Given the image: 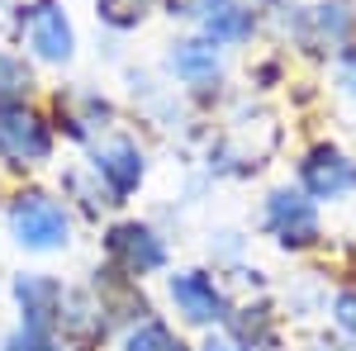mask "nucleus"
<instances>
[{
	"mask_svg": "<svg viewBox=\"0 0 356 351\" xmlns=\"http://www.w3.org/2000/svg\"><path fill=\"white\" fill-rule=\"evenodd\" d=\"M10 10H15V0H0V15H10Z\"/></svg>",
	"mask_w": 356,
	"mask_h": 351,
	"instance_id": "25",
	"label": "nucleus"
},
{
	"mask_svg": "<svg viewBox=\"0 0 356 351\" xmlns=\"http://www.w3.org/2000/svg\"><path fill=\"white\" fill-rule=\"evenodd\" d=\"M261 28V15L257 5H243V0H223L209 19H200V38H209L214 48H243L252 43V33Z\"/></svg>",
	"mask_w": 356,
	"mask_h": 351,
	"instance_id": "13",
	"label": "nucleus"
},
{
	"mask_svg": "<svg viewBox=\"0 0 356 351\" xmlns=\"http://www.w3.org/2000/svg\"><path fill=\"white\" fill-rule=\"evenodd\" d=\"M53 109H57V129L67 138H76V142H100V133L114 124V105L100 90H86V85L62 90L53 100Z\"/></svg>",
	"mask_w": 356,
	"mask_h": 351,
	"instance_id": "11",
	"label": "nucleus"
},
{
	"mask_svg": "<svg viewBox=\"0 0 356 351\" xmlns=\"http://www.w3.org/2000/svg\"><path fill=\"white\" fill-rule=\"evenodd\" d=\"M166 72L176 76L181 85H191V90H204V85H214L223 76V48H214L209 38H181V43H171V53H166Z\"/></svg>",
	"mask_w": 356,
	"mask_h": 351,
	"instance_id": "12",
	"label": "nucleus"
},
{
	"mask_svg": "<svg viewBox=\"0 0 356 351\" xmlns=\"http://www.w3.org/2000/svg\"><path fill=\"white\" fill-rule=\"evenodd\" d=\"M290 33L309 53H347L356 43V0H318L309 10H295Z\"/></svg>",
	"mask_w": 356,
	"mask_h": 351,
	"instance_id": "5",
	"label": "nucleus"
},
{
	"mask_svg": "<svg viewBox=\"0 0 356 351\" xmlns=\"http://www.w3.org/2000/svg\"><path fill=\"white\" fill-rule=\"evenodd\" d=\"M300 190L314 204H337L356 195V157H347L342 147L318 142L300 157Z\"/></svg>",
	"mask_w": 356,
	"mask_h": 351,
	"instance_id": "8",
	"label": "nucleus"
},
{
	"mask_svg": "<svg viewBox=\"0 0 356 351\" xmlns=\"http://www.w3.org/2000/svg\"><path fill=\"white\" fill-rule=\"evenodd\" d=\"M86 181H90V166H72V171L62 176V190H67L90 218H100V209H110L114 199H110V190L100 186V176H95V186H86Z\"/></svg>",
	"mask_w": 356,
	"mask_h": 351,
	"instance_id": "17",
	"label": "nucleus"
},
{
	"mask_svg": "<svg viewBox=\"0 0 356 351\" xmlns=\"http://www.w3.org/2000/svg\"><path fill=\"white\" fill-rule=\"evenodd\" d=\"M337 81H342V90L356 100V43L347 53H337Z\"/></svg>",
	"mask_w": 356,
	"mask_h": 351,
	"instance_id": "22",
	"label": "nucleus"
},
{
	"mask_svg": "<svg viewBox=\"0 0 356 351\" xmlns=\"http://www.w3.org/2000/svg\"><path fill=\"white\" fill-rule=\"evenodd\" d=\"M0 351H53V332H38V327H15L5 342H0Z\"/></svg>",
	"mask_w": 356,
	"mask_h": 351,
	"instance_id": "19",
	"label": "nucleus"
},
{
	"mask_svg": "<svg viewBox=\"0 0 356 351\" xmlns=\"http://www.w3.org/2000/svg\"><path fill=\"white\" fill-rule=\"evenodd\" d=\"M5 223H10V238L33 256H53V252L72 247V209H67V199H57V195H48L38 186L19 190L10 199Z\"/></svg>",
	"mask_w": 356,
	"mask_h": 351,
	"instance_id": "1",
	"label": "nucleus"
},
{
	"mask_svg": "<svg viewBox=\"0 0 356 351\" xmlns=\"http://www.w3.org/2000/svg\"><path fill=\"white\" fill-rule=\"evenodd\" d=\"M200 351H243V347H238V342H233L228 332H209V337H204V347H200Z\"/></svg>",
	"mask_w": 356,
	"mask_h": 351,
	"instance_id": "23",
	"label": "nucleus"
},
{
	"mask_svg": "<svg viewBox=\"0 0 356 351\" xmlns=\"http://www.w3.org/2000/svg\"><path fill=\"white\" fill-rule=\"evenodd\" d=\"M53 351H76V347H57V342H53Z\"/></svg>",
	"mask_w": 356,
	"mask_h": 351,
	"instance_id": "26",
	"label": "nucleus"
},
{
	"mask_svg": "<svg viewBox=\"0 0 356 351\" xmlns=\"http://www.w3.org/2000/svg\"><path fill=\"white\" fill-rule=\"evenodd\" d=\"M33 90V72L19 53H0V105H24Z\"/></svg>",
	"mask_w": 356,
	"mask_h": 351,
	"instance_id": "18",
	"label": "nucleus"
},
{
	"mask_svg": "<svg viewBox=\"0 0 356 351\" xmlns=\"http://www.w3.org/2000/svg\"><path fill=\"white\" fill-rule=\"evenodd\" d=\"M162 5H166L171 19H195V24H200V19H209V15L219 10L223 0H162Z\"/></svg>",
	"mask_w": 356,
	"mask_h": 351,
	"instance_id": "21",
	"label": "nucleus"
},
{
	"mask_svg": "<svg viewBox=\"0 0 356 351\" xmlns=\"http://www.w3.org/2000/svg\"><path fill=\"white\" fill-rule=\"evenodd\" d=\"M105 256H110V270L129 275V280H143V275H157L166 266V243L152 223L119 218L105 233Z\"/></svg>",
	"mask_w": 356,
	"mask_h": 351,
	"instance_id": "6",
	"label": "nucleus"
},
{
	"mask_svg": "<svg viewBox=\"0 0 356 351\" xmlns=\"http://www.w3.org/2000/svg\"><path fill=\"white\" fill-rule=\"evenodd\" d=\"M15 38L33 62L67 67L76 57V24L62 0H24L15 5Z\"/></svg>",
	"mask_w": 356,
	"mask_h": 351,
	"instance_id": "2",
	"label": "nucleus"
},
{
	"mask_svg": "<svg viewBox=\"0 0 356 351\" xmlns=\"http://www.w3.org/2000/svg\"><path fill=\"white\" fill-rule=\"evenodd\" d=\"M162 0H95V19L114 33H134L147 24V15L157 10Z\"/></svg>",
	"mask_w": 356,
	"mask_h": 351,
	"instance_id": "16",
	"label": "nucleus"
},
{
	"mask_svg": "<svg viewBox=\"0 0 356 351\" xmlns=\"http://www.w3.org/2000/svg\"><path fill=\"white\" fill-rule=\"evenodd\" d=\"M166 295H171V309L181 313V323H191V327H219L233 313L223 280L209 275V270H176L166 280Z\"/></svg>",
	"mask_w": 356,
	"mask_h": 351,
	"instance_id": "7",
	"label": "nucleus"
},
{
	"mask_svg": "<svg viewBox=\"0 0 356 351\" xmlns=\"http://www.w3.org/2000/svg\"><path fill=\"white\" fill-rule=\"evenodd\" d=\"M119 351H191V347L176 337L171 323H162V318H138L119 337Z\"/></svg>",
	"mask_w": 356,
	"mask_h": 351,
	"instance_id": "15",
	"label": "nucleus"
},
{
	"mask_svg": "<svg viewBox=\"0 0 356 351\" xmlns=\"http://www.w3.org/2000/svg\"><path fill=\"white\" fill-rule=\"evenodd\" d=\"M228 337L238 342L243 351H275V318L266 304H257V309H233L228 313Z\"/></svg>",
	"mask_w": 356,
	"mask_h": 351,
	"instance_id": "14",
	"label": "nucleus"
},
{
	"mask_svg": "<svg viewBox=\"0 0 356 351\" xmlns=\"http://www.w3.org/2000/svg\"><path fill=\"white\" fill-rule=\"evenodd\" d=\"M261 228L275 238V247L285 252H309V247L323 238V223H318V204L304 195V190H271L266 204H261Z\"/></svg>",
	"mask_w": 356,
	"mask_h": 351,
	"instance_id": "3",
	"label": "nucleus"
},
{
	"mask_svg": "<svg viewBox=\"0 0 356 351\" xmlns=\"http://www.w3.org/2000/svg\"><path fill=\"white\" fill-rule=\"evenodd\" d=\"M10 295L19 304V323L24 327H38V332H57V318H62V280L48 275V270H19Z\"/></svg>",
	"mask_w": 356,
	"mask_h": 351,
	"instance_id": "10",
	"label": "nucleus"
},
{
	"mask_svg": "<svg viewBox=\"0 0 356 351\" xmlns=\"http://www.w3.org/2000/svg\"><path fill=\"white\" fill-rule=\"evenodd\" d=\"M53 157V124L29 105H0V162L29 171Z\"/></svg>",
	"mask_w": 356,
	"mask_h": 351,
	"instance_id": "4",
	"label": "nucleus"
},
{
	"mask_svg": "<svg viewBox=\"0 0 356 351\" xmlns=\"http://www.w3.org/2000/svg\"><path fill=\"white\" fill-rule=\"evenodd\" d=\"M90 171L100 176V186L110 190L114 204H124L147 181V152L134 138H100V142H90Z\"/></svg>",
	"mask_w": 356,
	"mask_h": 351,
	"instance_id": "9",
	"label": "nucleus"
},
{
	"mask_svg": "<svg viewBox=\"0 0 356 351\" xmlns=\"http://www.w3.org/2000/svg\"><path fill=\"white\" fill-rule=\"evenodd\" d=\"M332 323H337V332L356 347V290H342V295L332 299Z\"/></svg>",
	"mask_w": 356,
	"mask_h": 351,
	"instance_id": "20",
	"label": "nucleus"
},
{
	"mask_svg": "<svg viewBox=\"0 0 356 351\" xmlns=\"http://www.w3.org/2000/svg\"><path fill=\"white\" fill-rule=\"evenodd\" d=\"M309 351H356V347H352V342H314Z\"/></svg>",
	"mask_w": 356,
	"mask_h": 351,
	"instance_id": "24",
	"label": "nucleus"
}]
</instances>
